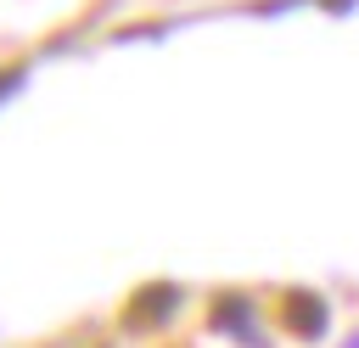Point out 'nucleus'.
<instances>
[{
  "mask_svg": "<svg viewBox=\"0 0 359 348\" xmlns=\"http://www.w3.org/2000/svg\"><path fill=\"white\" fill-rule=\"evenodd\" d=\"M292 326L309 331V337H320V331H325V309H320V297H292Z\"/></svg>",
  "mask_w": 359,
  "mask_h": 348,
  "instance_id": "1",
  "label": "nucleus"
},
{
  "mask_svg": "<svg viewBox=\"0 0 359 348\" xmlns=\"http://www.w3.org/2000/svg\"><path fill=\"white\" fill-rule=\"evenodd\" d=\"M353 348H359V342H353Z\"/></svg>",
  "mask_w": 359,
  "mask_h": 348,
  "instance_id": "2",
  "label": "nucleus"
}]
</instances>
